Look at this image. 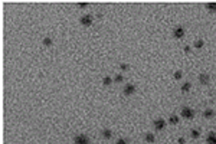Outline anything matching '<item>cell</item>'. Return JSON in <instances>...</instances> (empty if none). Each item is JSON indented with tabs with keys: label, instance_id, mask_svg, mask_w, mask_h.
I'll return each mask as SVG.
<instances>
[{
	"label": "cell",
	"instance_id": "obj_21",
	"mask_svg": "<svg viewBox=\"0 0 216 144\" xmlns=\"http://www.w3.org/2000/svg\"><path fill=\"white\" fill-rule=\"evenodd\" d=\"M120 69L124 71V72H127V71L130 69V65H128V63H120Z\"/></svg>",
	"mask_w": 216,
	"mask_h": 144
},
{
	"label": "cell",
	"instance_id": "obj_25",
	"mask_svg": "<svg viewBox=\"0 0 216 144\" xmlns=\"http://www.w3.org/2000/svg\"><path fill=\"white\" fill-rule=\"evenodd\" d=\"M177 143H179V144H184V143H186V140H184L183 137H179V138H177Z\"/></svg>",
	"mask_w": 216,
	"mask_h": 144
},
{
	"label": "cell",
	"instance_id": "obj_3",
	"mask_svg": "<svg viewBox=\"0 0 216 144\" xmlns=\"http://www.w3.org/2000/svg\"><path fill=\"white\" fill-rule=\"evenodd\" d=\"M193 117H194V111L190 107H183L182 108V118H184V120H193Z\"/></svg>",
	"mask_w": 216,
	"mask_h": 144
},
{
	"label": "cell",
	"instance_id": "obj_12",
	"mask_svg": "<svg viewBox=\"0 0 216 144\" xmlns=\"http://www.w3.org/2000/svg\"><path fill=\"white\" fill-rule=\"evenodd\" d=\"M101 135H102L105 140H110V138L113 137V131H111V130H108V128H104V130L101 131Z\"/></svg>",
	"mask_w": 216,
	"mask_h": 144
},
{
	"label": "cell",
	"instance_id": "obj_15",
	"mask_svg": "<svg viewBox=\"0 0 216 144\" xmlns=\"http://www.w3.org/2000/svg\"><path fill=\"white\" fill-rule=\"evenodd\" d=\"M193 46H194V49H202V48L205 46V40L203 39H198L196 42L193 43Z\"/></svg>",
	"mask_w": 216,
	"mask_h": 144
},
{
	"label": "cell",
	"instance_id": "obj_24",
	"mask_svg": "<svg viewBox=\"0 0 216 144\" xmlns=\"http://www.w3.org/2000/svg\"><path fill=\"white\" fill-rule=\"evenodd\" d=\"M183 51H184V52H186V54H189V52H190V51H192V48H190V46H189V45H186V46H184V48H183Z\"/></svg>",
	"mask_w": 216,
	"mask_h": 144
},
{
	"label": "cell",
	"instance_id": "obj_18",
	"mask_svg": "<svg viewBox=\"0 0 216 144\" xmlns=\"http://www.w3.org/2000/svg\"><path fill=\"white\" fill-rule=\"evenodd\" d=\"M190 135H192V138H199L200 137V130H198V128H193L192 131H190Z\"/></svg>",
	"mask_w": 216,
	"mask_h": 144
},
{
	"label": "cell",
	"instance_id": "obj_13",
	"mask_svg": "<svg viewBox=\"0 0 216 144\" xmlns=\"http://www.w3.org/2000/svg\"><path fill=\"white\" fill-rule=\"evenodd\" d=\"M203 117H205V118H207V120H209V118H213V117H215V111H213V110H210V108H207V110H205V111H203Z\"/></svg>",
	"mask_w": 216,
	"mask_h": 144
},
{
	"label": "cell",
	"instance_id": "obj_1",
	"mask_svg": "<svg viewBox=\"0 0 216 144\" xmlns=\"http://www.w3.org/2000/svg\"><path fill=\"white\" fill-rule=\"evenodd\" d=\"M91 140L86 134H78L74 137V144H90Z\"/></svg>",
	"mask_w": 216,
	"mask_h": 144
},
{
	"label": "cell",
	"instance_id": "obj_11",
	"mask_svg": "<svg viewBox=\"0 0 216 144\" xmlns=\"http://www.w3.org/2000/svg\"><path fill=\"white\" fill-rule=\"evenodd\" d=\"M144 140H146L148 144H153V143L156 141V135H154L153 133H147V134L144 135Z\"/></svg>",
	"mask_w": 216,
	"mask_h": 144
},
{
	"label": "cell",
	"instance_id": "obj_19",
	"mask_svg": "<svg viewBox=\"0 0 216 144\" xmlns=\"http://www.w3.org/2000/svg\"><path fill=\"white\" fill-rule=\"evenodd\" d=\"M173 77H175V79H176V81H179V79H182V77H183V72H182L180 69H177V71H175Z\"/></svg>",
	"mask_w": 216,
	"mask_h": 144
},
{
	"label": "cell",
	"instance_id": "obj_6",
	"mask_svg": "<svg viewBox=\"0 0 216 144\" xmlns=\"http://www.w3.org/2000/svg\"><path fill=\"white\" fill-rule=\"evenodd\" d=\"M136 91H137L136 85H133V84H127V85L124 87V91H122V94L125 95V97H131L133 94H136Z\"/></svg>",
	"mask_w": 216,
	"mask_h": 144
},
{
	"label": "cell",
	"instance_id": "obj_20",
	"mask_svg": "<svg viewBox=\"0 0 216 144\" xmlns=\"http://www.w3.org/2000/svg\"><path fill=\"white\" fill-rule=\"evenodd\" d=\"M124 81V75H121V74H117L115 77H114V82H117V84H121Z\"/></svg>",
	"mask_w": 216,
	"mask_h": 144
},
{
	"label": "cell",
	"instance_id": "obj_5",
	"mask_svg": "<svg viewBox=\"0 0 216 144\" xmlns=\"http://www.w3.org/2000/svg\"><path fill=\"white\" fill-rule=\"evenodd\" d=\"M153 127H154L156 131H163L166 128V121L163 118H157V120H154V121H153Z\"/></svg>",
	"mask_w": 216,
	"mask_h": 144
},
{
	"label": "cell",
	"instance_id": "obj_22",
	"mask_svg": "<svg viewBox=\"0 0 216 144\" xmlns=\"http://www.w3.org/2000/svg\"><path fill=\"white\" fill-rule=\"evenodd\" d=\"M90 6V3H86V2H81V3H78V7L79 9H85V7H88Z\"/></svg>",
	"mask_w": 216,
	"mask_h": 144
},
{
	"label": "cell",
	"instance_id": "obj_2",
	"mask_svg": "<svg viewBox=\"0 0 216 144\" xmlns=\"http://www.w3.org/2000/svg\"><path fill=\"white\" fill-rule=\"evenodd\" d=\"M184 35H186V29L183 28V26H176L175 29H173V38L175 39H183L184 38Z\"/></svg>",
	"mask_w": 216,
	"mask_h": 144
},
{
	"label": "cell",
	"instance_id": "obj_17",
	"mask_svg": "<svg viewBox=\"0 0 216 144\" xmlns=\"http://www.w3.org/2000/svg\"><path fill=\"white\" fill-rule=\"evenodd\" d=\"M190 89H192V84H190V82H184V84L182 85V92H183V94L189 92Z\"/></svg>",
	"mask_w": 216,
	"mask_h": 144
},
{
	"label": "cell",
	"instance_id": "obj_7",
	"mask_svg": "<svg viewBox=\"0 0 216 144\" xmlns=\"http://www.w3.org/2000/svg\"><path fill=\"white\" fill-rule=\"evenodd\" d=\"M199 82H200L202 85H207V84L210 82V75H207V74H200V75H199Z\"/></svg>",
	"mask_w": 216,
	"mask_h": 144
},
{
	"label": "cell",
	"instance_id": "obj_9",
	"mask_svg": "<svg viewBox=\"0 0 216 144\" xmlns=\"http://www.w3.org/2000/svg\"><path fill=\"white\" fill-rule=\"evenodd\" d=\"M179 121H180V117H179V115H176V114H171V115H170V118H169V123H170L171 126L179 124Z\"/></svg>",
	"mask_w": 216,
	"mask_h": 144
},
{
	"label": "cell",
	"instance_id": "obj_23",
	"mask_svg": "<svg viewBox=\"0 0 216 144\" xmlns=\"http://www.w3.org/2000/svg\"><path fill=\"white\" fill-rule=\"evenodd\" d=\"M115 144H128V141H127V138H122V137H121V138H118V140H117V143H115Z\"/></svg>",
	"mask_w": 216,
	"mask_h": 144
},
{
	"label": "cell",
	"instance_id": "obj_10",
	"mask_svg": "<svg viewBox=\"0 0 216 144\" xmlns=\"http://www.w3.org/2000/svg\"><path fill=\"white\" fill-rule=\"evenodd\" d=\"M205 7H206V10H207L209 13H216V3H215V2L206 3V5H205Z\"/></svg>",
	"mask_w": 216,
	"mask_h": 144
},
{
	"label": "cell",
	"instance_id": "obj_14",
	"mask_svg": "<svg viewBox=\"0 0 216 144\" xmlns=\"http://www.w3.org/2000/svg\"><path fill=\"white\" fill-rule=\"evenodd\" d=\"M113 81H114V79H113L111 77H108V75H107V77H104V78H102V85H104V87H110V85L113 84Z\"/></svg>",
	"mask_w": 216,
	"mask_h": 144
},
{
	"label": "cell",
	"instance_id": "obj_4",
	"mask_svg": "<svg viewBox=\"0 0 216 144\" xmlns=\"http://www.w3.org/2000/svg\"><path fill=\"white\" fill-rule=\"evenodd\" d=\"M92 22H94V19H92L91 15H84V16L79 19V23H81L82 26H85V28H90V26L92 25Z\"/></svg>",
	"mask_w": 216,
	"mask_h": 144
},
{
	"label": "cell",
	"instance_id": "obj_8",
	"mask_svg": "<svg viewBox=\"0 0 216 144\" xmlns=\"http://www.w3.org/2000/svg\"><path fill=\"white\" fill-rule=\"evenodd\" d=\"M206 144H216V133L210 131L206 137Z\"/></svg>",
	"mask_w": 216,
	"mask_h": 144
},
{
	"label": "cell",
	"instance_id": "obj_16",
	"mask_svg": "<svg viewBox=\"0 0 216 144\" xmlns=\"http://www.w3.org/2000/svg\"><path fill=\"white\" fill-rule=\"evenodd\" d=\"M42 43H43V46H46V48H49V46H52V43H53V40H52V38H49V36H46V38H43V40H42Z\"/></svg>",
	"mask_w": 216,
	"mask_h": 144
}]
</instances>
